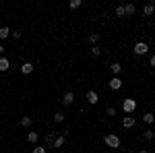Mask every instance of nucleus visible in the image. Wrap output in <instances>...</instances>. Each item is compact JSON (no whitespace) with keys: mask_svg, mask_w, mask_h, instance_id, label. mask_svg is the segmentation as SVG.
<instances>
[{"mask_svg":"<svg viewBox=\"0 0 155 153\" xmlns=\"http://www.w3.org/2000/svg\"><path fill=\"white\" fill-rule=\"evenodd\" d=\"M104 141H106V145L110 147V149H118V147H120V137H118V135H114V132L106 135Z\"/></svg>","mask_w":155,"mask_h":153,"instance_id":"nucleus-1","label":"nucleus"},{"mask_svg":"<svg viewBox=\"0 0 155 153\" xmlns=\"http://www.w3.org/2000/svg\"><path fill=\"white\" fill-rule=\"evenodd\" d=\"M122 110L126 112V116H130L132 112L137 110V101H134V99H124V101H122Z\"/></svg>","mask_w":155,"mask_h":153,"instance_id":"nucleus-2","label":"nucleus"},{"mask_svg":"<svg viewBox=\"0 0 155 153\" xmlns=\"http://www.w3.org/2000/svg\"><path fill=\"white\" fill-rule=\"evenodd\" d=\"M132 50H134V54H137V56H143V54H147V52H149V46H147L145 42H137Z\"/></svg>","mask_w":155,"mask_h":153,"instance_id":"nucleus-3","label":"nucleus"},{"mask_svg":"<svg viewBox=\"0 0 155 153\" xmlns=\"http://www.w3.org/2000/svg\"><path fill=\"white\" fill-rule=\"evenodd\" d=\"M85 97H87V101H89L91 106H95L97 101H99V95H97L93 89H91V91H87V93H85Z\"/></svg>","mask_w":155,"mask_h":153,"instance_id":"nucleus-4","label":"nucleus"},{"mask_svg":"<svg viewBox=\"0 0 155 153\" xmlns=\"http://www.w3.org/2000/svg\"><path fill=\"white\" fill-rule=\"evenodd\" d=\"M134 124H137L134 116H124V120H122V126H124V128H132Z\"/></svg>","mask_w":155,"mask_h":153,"instance_id":"nucleus-5","label":"nucleus"},{"mask_svg":"<svg viewBox=\"0 0 155 153\" xmlns=\"http://www.w3.org/2000/svg\"><path fill=\"white\" fill-rule=\"evenodd\" d=\"M120 87H122V79H120V77H112V81H110V89L118 91Z\"/></svg>","mask_w":155,"mask_h":153,"instance_id":"nucleus-6","label":"nucleus"},{"mask_svg":"<svg viewBox=\"0 0 155 153\" xmlns=\"http://www.w3.org/2000/svg\"><path fill=\"white\" fill-rule=\"evenodd\" d=\"M72 101H74V93H72V91H66L64 97H62V104H64V106H72Z\"/></svg>","mask_w":155,"mask_h":153,"instance_id":"nucleus-7","label":"nucleus"},{"mask_svg":"<svg viewBox=\"0 0 155 153\" xmlns=\"http://www.w3.org/2000/svg\"><path fill=\"white\" fill-rule=\"evenodd\" d=\"M21 72L23 75H31L33 72V62H23L21 64Z\"/></svg>","mask_w":155,"mask_h":153,"instance_id":"nucleus-8","label":"nucleus"},{"mask_svg":"<svg viewBox=\"0 0 155 153\" xmlns=\"http://www.w3.org/2000/svg\"><path fill=\"white\" fill-rule=\"evenodd\" d=\"M8 68H11V60L4 58V56H0V72L8 71Z\"/></svg>","mask_w":155,"mask_h":153,"instance_id":"nucleus-9","label":"nucleus"},{"mask_svg":"<svg viewBox=\"0 0 155 153\" xmlns=\"http://www.w3.org/2000/svg\"><path fill=\"white\" fill-rule=\"evenodd\" d=\"M56 137H58V132H56V130H50V132H48V137H46V143H48L50 147H54V141H56Z\"/></svg>","mask_w":155,"mask_h":153,"instance_id":"nucleus-10","label":"nucleus"},{"mask_svg":"<svg viewBox=\"0 0 155 153\" xmlns=\"http://www.w3.org/2000/svg\"><path fill=\"white\" fill-rule=\"evenodd\" d=\"M64 143H66V135H58V137H56V141H54V147L60 149V147H64Z\"/></svg>","mask_w":155,"mask_h":153,"instance_id":"nucleus-11","label":"nucleus"},{"mask_svg":"<svg viewBox=\"0 0 155 153\" xmlns=\"http://www.w3.org/2000/svg\"><path fill=\"white\" fill-rule=\"evenodd\" d=\"M143 122H145V124L155 122V114H153V112H145V114H143Z\"/></svg>","mask_w":155,"mask_h":153,"instance_id":"nucleus-12","label":"nucleus"},{"mask_svg":"<svg viewBox=\"0 0 155 153\" xmlns=\"http://www.w3.org/2000/svg\"><path fill=\"white\" fill-rule=\"evenodd\" d=\"M153 11H155L153 4H145V6H143V15H145V17H151V15H153Z\"/></svg>","mask_w":155,"mask_h":153,"instance_id":"nucleus-13","label":"nucleus"},{"mask_svg":"<svg viewBox=\"0 0 155 153\" xmlns=\"http://www.w3.org/2000/svg\"><path fill=\"white\" fill-rule=\"evenodd\" d=\"M110 71H112V75H114V77H118V72L122 71V66H120L118 62H114V64H110Z\"/></svg>","mask_w":155,"mask_h":153,"instance_id":"nucleus-14","label":"nucleus"},{"mask_svg":"<svg viewBox=\"0 0 155 153\" xmlns=\"http://www.w3.org/2000/svg\"><path fill=\"white\" fill-rule=\"evenodd\" d=\"M6 37H11V29L8 27H0V39H6Z\"/></svg>","mask_w":155,"mask_h":153,"instance_id":"nucleus-15","label":"nucleus"},{"mask_svg":"<svg viewBox=\"0 0 155 153\" xmlns=\"http://www.w3.org/2000/svg\"><path fill=\"white\" fill-rule=\"evenodd\" d=\"M143 137L147 139V141H153V139H155V132L149 128V130H145V132H143Z\"/></svg>","mask_w":155,"mask_h":153,"instance_id":"nucleus-16","label":"nucleus"},{"mask_svg":"<svg viewBox=\"0 0 155 153\" xmlns=\"http://www.w3.org/2000/svg\"><path fill=\"white\" fill-rule=\"evenodd\" d=\"M19 124H21V126H31V116H23Z\"/></svg>","mask_w":155,"mask_h":153,"instance_id":"nucleus-17","label":"nucleus"},{"mask_svg":"<svg viewBox=\"0 0 155 153\" xmlns=\"http://www.w3.org/2000/svg\"><path fill=\"white\" fill-rule=\"evenodd\" d=\"M134 11H137L134 4H124V12H126V15H134Z\"/></svg>","mask_w":155,"mask_h":153,"instance_id":"nucleus-18","label":"nucleus"},{"mask_svg":"<svg viewBox=\"0 0 155 153\" xmlns=\"http://www.w3.org/2000/svg\"><path fill=\"white\" fill-rule=\"evenodd\" d=\"M37 139H39L37 132H29V135H27V141H29V143H37Z\"/></svg>","mask_w":155,"mask_h":153,"instance_id":"nucleus-19","label":"nucleus"},{"mask_svg":"<svg viewBox=\"0 0 155 153\" xmlns=\"http://www.w3.org/2000/svg\"><path fill=\"white\" fill-rule=\"evenodd\" d=\"M91 56H95V58H97V56H101V50H99V46H93V48H91Z\"/></svg>","mask_w":155,"mask_h":153,"instance_id":"nucleus-20","label":"nucleus"},{"mask_svg":"<svg viewBox=\"0 0 155 153\" xmlns=\"http://www.w3.org/2000/svg\"><path fill=\"white\" fill-rule=\"evenodd\" d=\"M54 122H64V114L62 112H56L54 114Z\"/></svg>","mask_w":155,"mask_h":153,"instance_id":"nucleus-21","label":"nucleus"},{"mask_svg":"<svg viewBox=\"0 0 155 153\" xmlns=\"http://www.w3.org/2000/svg\"><path fill=\"white\" fill-rule=\"evenodd\" d=\"M89 42H91V44H97V42H99V33H91V35H89Z\"/></svg>","mask_w":155,"mask_h":153,"instance_id":"nucleus-22","label":"nucleus"},{"mask_svg":"<svg viewBox=\"0 0 155 153\" xmlns=\"http://www.w3.org/2000/svg\"><path fill=\"white\" fill-rule=\"evenodd\" d=\"M81 4H83L81 0H71V4H68V6H71V8H79Z\"/></svg>","mask_w":155,"mask_h":153,"instance_id":"nucleus-23","label":"nucleus"},{"mask_svg":"<svg viewBox=\"0 0 155 153\" xmlns=\"http://www.w3.org/2000/svg\"><path fill=\"white\" fill-rule=\"evenodd\" d=\"M106 114H107V116H116V108H114V106H107Z\"/></svg>","mask_w":155,"mask_h":153,"instance_id":"nucleus-24","label":"nucleus"},{"mask_svg":"<svg viewBox=\"0 0 155 153\" xmlns=\"http://www.w3.org/2000/svg\"><path fill=\"white\" fill-rule=\"evenodd\" d=\"M126 12H124V6H116V17H124Z\"/></svg>","mask_w":155,"mask_h":153,"instance_id":"nucleus-25","label":"nucleus"},{"mask_svg":"<svg viewBox=\"0 0 155 153\" xmlns=\"http://www.w3.org/2000/svg\"><path fill=\"white\" fill-rule=\"evenodd\" d=\"M33 153H46V147H41V145H37V147H33Z\"/></svg>","mask_w":155,"mask_h":153,"instance_id":"nucleus-26","label":"nucleus"},{"mask_svg":"<svg viewBox=\"0 0 155 153\" xmlns=\"http://www.w3.org/2000/svg\"><path fill=\"white\" fill-rule=\"evenodd\" d=\"M151 66H155V54L151 56Z\"/></svg>","mask_w":155,"mask_h":153,"instance_id":"nucleus-27","label":"nucleus"},{"mask_svg":"<svg viewBox=\"0 0 155 153\" xmlns=\"http://www.w3.org/2000/svg\"><path fill=\"white\" fill-rule=\"evenodd\" d=\"M4 50H6V48H4V46H0V56L4 54Z\"/></svg>","mask_w":155,"mask_h":153,"instance_id":"nucleus-28","label":"nucleus"},{"mask_svg":"<svg viewBox=\"0 0 155 153\" xmlns=\"http://www.w3.org/2000/svg\"><path fill=\"white\" fill-rule=\"evenodd\" d=\"M139 153H151V151H149V149H141Z\"/></svg>","mask_w":155,"mask_h":153,"instance_id":"nucleus-29","label":"nucleus"},{"mask_svg":"<svg viewBox=\"0 0 155 153\" xmlns=\"http://www.w3.org/2000/svg\"><path fill=\"white\" fill-rule=\"evenodd\" d=\"M153 46H155V42H153Z\"/></svg>","mask_w":155,"mask_h":153,"instance_id":"nucleus-30","label":"nucleus"},{"mask_svg":"<svg viewBox=\"0 0 155 153\" xmlns=\"http://www.w3.org/2000/svg\"><path fill=\"white\" fill-rule=\"evenodd\" d=\"M153 6H155V4H153Z\"/></svg>","mask_w":155,"mask_h":153,"instance_id":"nucleus-31","label":"nucleus"}]
</instances>
